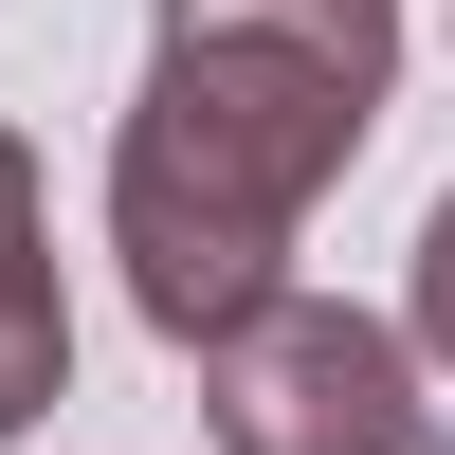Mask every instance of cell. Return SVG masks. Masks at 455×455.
I'll return each instance as SVG.
<instances>
[{
    "instance_id": "6da1fadb",
    "label": "cell",
    "mask_w": 455,
    "mask_h": 455,
    "mask_svg": "<svg viewBox=\"0 0 455 455\" xmlns=\"http://www.w3.org/2000/svg\"><path fill=\"white\" fill-rule=\"evenodd\" d=\"M401 92V0H164L128 128H109V255L164 347H219L291 291L310 201L364 164Z\"/></svg>"
},
{
    "instance_id": "7a4b0ae2",
    "label": "cell",
    "mask_w": 455,
    "mask_h": 455,
    "mask_svg": "<svg viewBox=\"0 0 455 455\" xmlns=\"http://www.w3.org/2000/svg\"><path fill=\"white\" fill-rule=\"evenodd\" d=\"M201 419L219 455H455L419 419V328L347 310V291H274L201 347Z\"/></svg>"
},
{
    "instance_id": "3957f363",
    "label": "cell",
    "mask_w": 455,
    "mask_h": 455,
    "mask_svg": "<svg viewBox=\"0 0 455 455\" xmlns=\"http://www.w3.org/2000/svg\"><path fill=\"white\" fill-rule=\"evenodd\" d=\"M73 383V310H55V237H36V146L0 128V437H36Z\"/></svg>"
},
{
    "instance_id": "277c9868",
    "label": "cell",
    "mask_w": 455,
    "mask_h": 455,
    "mask_svg": "<svg viewBox=\"0 0 455 455\" xmlns=\"http://www.w3.org/2000/svg\"><path fill=\"white\" fill-rule=\"evenodd\" d=\"M401 328H419V364H455V201L419 219V310H401Z\"/></svg>"
}]
</instances>
